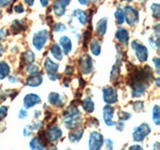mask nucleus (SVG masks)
<instances>
[{"mask_svg":"<svg viewBox=\"0 0 160 150\" xmlns=\"http://www.w3.org/2000/svg\"><path fill=\"white\" fill-rule=\"evenodd\" d=\"M29 147L31 150H45V144L41 139L38 137H34L30 140Z\"/></svg>","mask_w":160,"mask_h":150,"instance_id":"nucleus-18","label":"nucleus"},{"mask_svg":"<svg viewBox=\"0 0 160 150\" xmlns=\"http://www.w3.org/2000/svg\"><path fill=\"white\" fill-rule=\"evenodd\" d=\"M3 53V46H2V44H0V56L2 55Z\"/></svg>","mask_w":160,"mask_h":150,"instance_id":"nucleus-56","label":"nucleus"},{"mask_svg":"<svg viewBox=\"0 0 160 150\" xmlns=\"http://www.w3.org/2000/svg\"><path fill=\"white\" fill-rule=\"evenodd\" d=\"M160 143L159 142H155L154 145H153V150H159L160 149Z\"/></svg>","mask_w":160,"mask_h":150,"instance_id":"nucleus-52","label":"nucleus"},{"mask_svg":"<svg viewBox=\"0 0 160 150\" xmlns=\"http://www.w3.org/2000/svg\"><path fill=\"white\" fill-rule=\"evenodd\" d=\"M70 0H55L53 5H52V9L53 12L56 16H62L65 13V9L69 5Z\"/></svg>","mask_w":160,"mask_h":150,"instance_id":"nucleus-10","label":"nucleus"},{"mask_svg":"<svg viewBox=\"0 0 160 150\" xmlns=\"http://www.w3.org/2000/svg\"><path fill=\"white\" fill-rule=\"evenodd\" d=\"M11 30L14 34H17L19 32H21L24 29V25H23V21H19V20H14L11 24Z\"/></svg>","mask_w":160,"mask_h":150,"instance_id":"nucleus-26","label":"nucleus"},{"mask_svg":"<svg viewBox=\"0 0 160 150\" xmlns=\"http://www.w3.org/2000/svg\"><path fill=\"white\" fill-rule=\"evenodd\" d=\"M14 11L16 12V13H22L24 11V8L22 6V4H16V5H14Z\"/></svg>","mask_w":160,"mask_h":150,"instance_id":"nucleus-41","label":"nucleus"},{"mask_svg":"<svg viewBox=\"0 0 160 150\" xmlns=\"http://www.w3.org/2000/svg\"><path fill=\"white\" fill-rule=\"evenodd\" d=\"M144 109V103L142 101H136L133 103V110L136 112H140Z\"/></svg>","mask_w":160,"mask_h":150,"instance_id":"nucleus-35","label":"nucleus"},{"mask_svg":"<svg viewBox=\"0 0 160 150\" xmlns=\"http://www.w3.org/2000/svg\"><path fill=\"white\" fill-rule=\"evenodd\" d=\"M40 102H41V98H40L37 94H34V93L27 94L23 99V104H24L25 109L32 108L33 106L39 104Z\"/></svg>","mask_w":160,"mask_h":150,"instance_id":"nucleus-12","label":"nucleus"},{"mask_svg":"<svg viewBox=\"0 0 160 150\" xmlns=\"http://www.w3.org/2000/svg\"><path fill=\"white\" fill-rule=\"evenodd\" d=\"M24 2L27 5H29V6H32L33 3H34V0H24Z\"/></svg>","mask_w":160,"mask_h":150,"instance_id":"nucleus-53","label":"nucleus"},{"mask_svg":"<svg viewBox=\"0 0 160 150\" xmlns=\"http://www.w3.org/2000/svg\"><path fill=\"white\" fill-rule=\"evenodd\" d=\"M152 119L156 125L160 124V110H159L158 105H155L152 110Z\"/></svg>","mask_w":160,"mask_h":150,"instance_id":"nucleus-27","label":"nucleus"},{"mask_svg":"<svg viewBox=\"0 0 160 150\" xmlns=\"http://www.w3.org/2000/svg\"><path fill=\"white\" fill-rule=\"evenodd\" d=\"M129 150H143V147L141 146V145H132V146L129 147Z\"/></svg>","mask_w":160,"mask_h":150,"instance_id":"nucleus-47","label":"nucleus"},{"mask_svg":"<svg viewBox=\"0 0 160 150\" xmlns=\"http://www.w3.org/2000/svg\"><path fill=\"white\" fill-rule=\"evenodd\" d=\"M159 82H160V79H159V77H157V79H156V85H157V86H159Z\"/></svg>","mask_w":160,"mask_h":150,"instance_id":"nucleus-57","label":"nucleus"},{"mask_svg":"<svg viewBox=\"0 0 160 150\" xmlns=\"http://www.w3.org/2000/svg\"><path fill=\"white\" fill-rule=\"evenodd\" d=\"M131 47L134 49L135 55L140 62H145L148 58V50L143 44L139 43L138 41H132Z\"/></svg>","mask_w":160,"mask_h":150,"instance_id":"nucleus-6","label":"nucleus"},{"mask_svg":"<svg viewBox=\"0 0 160 150\" xmlns=\"http://www.w3.org/2000/svg\"><path fill=\"white\" fill-rule=\"evenodd\" d=\"M90 1H91V0H78V2L82 5H87L90 3Z\"/></svg>","mask_w":160,"mask_h":150,"instance_id":"nucleus-50","label":"nucleus"},{"mask_svg":"<svg viewBox=\"0 0 160 150\" xmlns=\"http://www.w3.org/2000/svg\"><path fill=\"white\" fill-rule=\"evenodd\" d=\"M26 71L30 75H36L39 72V67L37 66V65L33 64V63L28 64L27 67H26Z\"/></svg>","mask_w":160,"mask_h":150,"instance_id":"nucleus-31","label":"nucleus"},{"mask_svg":"<svg viewBox=\"0 0 160 150\" xmlns=\"http://www.w3.org/2000/svg\"><path fill=\"white\" fill-rule=\"evenodd\" d=\"M8 112V107L7 106H1L0 107V121H2L3 118L7 115Z\"/></svg>","mask_w":160,"mask_h":150,"instance_id":"nucleus-37","label":"nucleus"},{"mask_svg":"<svg viewBox=\"0 0 160 150\" xmlns=\"http://www.w3.org/2000/svg\"><path fill=\"white\" fill-rule=\"evenodd\" d=\"M48 101L55 107H62L64 105L65 99L57 92H50L48 95Z\"/></svg>","mask_w":160,"mask_h":150,"instance_id":"nucleus-13","label":"nucleus"},{"mask_svg":"<svg viewBox=\"0 0 160 150\" xmlns=\"http://www.w3.org/2000/svg\"><path fill=\"white\" fill-rule=\"evenodd\" d=\"M114 16H115V20H116V23L118 25L123 24V22H124V13H123V10H121V9L116 10V12L114 13Z\"/></svg>","mask_w":160,"mask_h":150,"instance_id":"nucleus-30","label":"nucleus"},{"mask_svg":"<svg viewBox=\"0 0 160 150\" xmlns=\"http://www.w3.org/2000/svg\"><path fill=\"white\" fill-rule=\"evenodd\" d=\"M82 107L87 113H92L94 111V102L90 97H87L82 101Z\"/></svg>","mask_w":160,"mask_h":150,"instance_id":"nucleus-25","label":"nucleus"},{"mask_svg":"<svg viewBox=\"0 0 160 150\" xmlns=\"http://www.w3.org/2000/svg\"><path fill=\"white\" fill-rule=\"evenodd\" d=\"M27 116H28L27 109H25V108H22V109L19 111V113H18V118H19V119H26Z\"/></svg>","mask_w":160,"mask_h":150,"instance_id":"nucleus-39","label":"nucleus"},{"mask_svg":"<svg viewBox=\"0 0 160 150\" xmlns=\"http://www.w3.org/2000/svg\"><path fill=\"white\" fill-rule=\"evenodd\" d=\"M83 133H84V130L81 129H76V130H72L71 132L69 133V140L71 142H78L81 140L82 136H83Z\"/></svg>","mask_w":160,"mask_h":150,"instance_id":"nucleus-21","label":"nucleus"},{"mask_svg":"<svg viewBox=\"0 0 160 150\" xmlns=\"http://www.w3.org/2000/svg\"><path fill=\"white\" fill-rule=\"evenodd\" d=\"M125 1H127V2H131V1H133V0H125Z\"/></svg>","mask_w":160,"mask_h":150,"instance_id":"nucleus-58","label":"nucleus"},{"mask_svg":"<svg viewBox=\"0 0 160 150\" xmlns=\"http://www.w3.org/2000/svg\"><path fill=\"white\" fill-rule=\"evenodd\" d=\"M23 58H24V61L27 64H31L35 60V54L31 51V50H27V51L23 54Z\"/></svg>","mask_w":160,"mask_h":150,"instance_id":"nucleus-28","label":"nucleus"},{"mask_svg":"<svg viewBox=\"0 0 160 150\" xmlns=\"http://www.w3.org/2000/svg\"><path fill=\"white\" fill-rule=\"evenodd\" d=\"M0 16H1V10H0Z\"/></svg>","mask_w":160,"mask_h":150,"instance_id":"nucleus-60","label":"nucleus"},{"mask_svg":"<svg viewBox=\"0 0 160 150\" xmlns=\"http://www.w3.org/2000/svg\"><path fill=\"white\" fill-rule=\"evenodd\" d=\"M31 126L34 130H39L40 128H42L43 126V122L41 121H34L32 124H31Z\"/></svg>","mask_w":160,"mask_h":150,"instance_id":"nucleus-40","label":"nucleus"},{"mask_svg":"<svg viewBox=\"0 0 160 150\" xmlns=\"http://www.w3.org/2000/svg\"><path fill=\"white\" fill-rule=\"evenodd\" d=\"M151 10H152V15L154 18H158L160 15V7L158 3H153L151 5Z\"/></svg>","mask_w":160,"mask_h":150,"instance_id":"nucleus-33","label":"nucleus"},{"mask_svg":"<svg viewBox=\"0 0 160 150\" xmlns=\"http://www.w3.org/2000/svg\"><path fill=\"white\" fill-rule=\"evenodd\" d=\"M107 30V19L101 18L96 23V32L99 36H104Z\"/></svg>","mask_w":160,"mask_h":150,"instance_id":"nucleus-19","label":"nucleus"},{"mask_svg":"<svg viewBox=\"0 0 160 150\" xmlns=\"http://www.w3.org/2000/svg\"><path fill=\"white\" fill-rule=\"evenodd\" d=\"M123 13H124V21H126V23L129 26H132V25H134L138 21V12L132 6H129V5L125 6Z\"/></svg>","mask_w":160,"mask_h":150,"instance_id":"nucleus-5","label":"nucleus"},{"mask_svg":"<svg viewBox=\"0 0 160 150\" xmlns=\"http://www.w3.org/2000/svg\"><path fill=\"white\" fill-rule=\"evenodd\" d=\"M116 39L120 43L122 44H127L128 40H129V32L127 29L120 27L117 29L116 31Z\"/></svg>","mask_w":160,"mask_h":150,"instance_id":"nucleus-17","label":"nucleus"},{"mask_svg":"<svg viewBox=\"0 0 160 150\" xmlns=\"http://www.w3.org/2000/svg\"><path fill=\"white\" fill-rule=\"evenodd\" d=\"M104 137L103 135L98 131H92L89 135L88 147L89 150H100L103 146Z\"/></svg>","mask_w":160,"mask_h":150,"instance_id":"nucleus-2","label":"nucleus"},{"mask_svg":"<svg viewBox=\"0 0 160 150\" xmlns=\"http://www.w3.org/2000/svg\"><path fill=\"white\" fill-rule=\"evenodd\" d=\"M58 67L59 65L57 63H55L54 61H52L50 58H46L44 61V68L46 70L47 74H56L58 71Z\"/></svg>","mask_w":160,"mask_h":150,"instance_id":"nucleus-15","label":"nucleus"},{"mask_svg":"<svg viewBox=\"0 0 160 150\" xmlns=\"http://www.w3.org/2000/svg\"><path fill=\"white\" fill-rule=\"evenodd\" d=\"M79 70L81 71L82 74L85 75H88L92 72L93 63H92V59L89 55L85 54L79 59Z\"/></svg>","mask_w":160,"mask_h":150,"instance_id":"nucleus-8","label":"nucleus"},{"mask_svg":"<svg viewBox=\"0 0 160 150\" xmlns=\"http://www.w3.org/2000/svg\"><path fill=\"white\" fill-rule=\"evenodd\" d=\"M33 132H34V129L32 128L31 124L25 125L24 128H23V135L25 137H28V136H30V135H32Z\"/></svg>","mask_w":160,"mask_h":150,"instance_id":"nucleus-34","label":"nucleus"},{"mask_svg":"<svg viewBox=\"0 0 160 150\" xmlns=\"http://www.w3.org/2000/svg\"><path fill=\"white\" fill-rule=\"evenodd\" d=\"M118 118H119V120L120 121H126V120H128V119H130L131 118V114H130L129 112H126V111H119L118 112Z\"/></svg>","mask_w":160,"mask_h":150,"instance_id":"nucleus-32","label":"nucleus"},{"mask_svg":"<svg viewBox=\"0 0 160 150\" xmlns=\"http://www.w3.org/2000/svg\"><path fill=\"white\" fill-rule=\"evenodd\" d=\"M46 150H57V147L54 146V145H51V146H49Z\"/></svg>","mask_w":160,"mask_h":150,"instance_id":"nucleus-55","label":"nucleus"},{"mask_svg":"<svg viewBox=\"0 0 160 150\" xmlns=\"http://www.w3.org/2000/svg\"><path fill=\"white\" fill-rule=\"evenodd\" d=\"M48 38H49V32L46 29H42V30H40V31L36 32L34 34L33 39H32V43L34 45V47L36 48L38 51L42 50L44 45L46 44Z\"/></svg>","mask_w":160,"mask_h":150,"instance_id":"nucleus-3","label":"nucleus"},{"mask_svg":"<svg viewBox=\"0 0 160 150\" xmlns=\"http://www.w3.org/2000/svg\"><path fill=\"white\" fill-rule=\"evenodd\" d=\"M66 150H71V149H70V148H68V149H66Z\"/></svg>","mask_w":160,"mask_h":150,"instance_id":"nucleus-61","label":"nucleus"},{"mask_svg":"<svg viewBox=\"0 0 160 150\" xmlns=\"http://www.w3.org/2000/svg\"><path fill=\"white\" fill-rule=\"evenodd\" d=\"M113 114L114 107H112V105H105L103 108V119L107 126H114L115 125V122L113 121Z\"/></svg>","mask_w":160,"mask_h":150,"instance_id":"nucleus-11","label":"nucleus"},{"mask_svg":"<svg viewBox=\"0 0 160 150\" xmlns=\"http://www.w3.org/2000/svg\"><path fill=\"white\" fill-rule=\"evenodd\" d=\"M115 127L117 128L118 131H122V130L124 129V123L122 121H120V122H115V125H114Z\"/></svg>","mask_w":160,"mask_h":150,"instance_id":"nucleus-43","label":"nucleus"},{"mask_svg":"<svg viewBox=\"0 0 160 150\" xmlns=\"http://www.w3.org/2000/svg\"><path fill=\"white\" fill-rule=\"evenodd\" d=\"M113 145L114 142L112 141L111 139H105V150H113Z\"/></svg>","mask_w":160,"mask_h":150,"instance_id":"nucleus-38","label":"nucleus"},{"mask_svg":"<svg viewBox=\"0 0 160 150\" xmlns=\"http://www.w3.org/2000/svg\"><path fill=\"white\" fill-rule=\"evenodd\" d=\"M62 136V130L60 129L57 125H52L50 126L47 131L45 132V137H46L47 141L49 142H56L59 140V138Z\"/></svg>","mask_w":160,"mask_h":150,"instance_id":"nucleus-9","label":"nucleus"},{"mask_svg":"<svg viewBox=\"0 0 160 150\" xmlns=\"http://www.w3.org/2000/svg\"><path fill=\"white\" fill-rule=\"evenodd\" d=\"M94 1H95V2H97V1H99V0H94Z\"/></svg>","mask_w":160,"mask_h":150,"instance_id":"nucleus-59","label":"nucleus"},{"mask_svg":"<svg viewBox=\"0 0 160 150\" xmlns=\"http://www.w3.org/2000/svg\"><path fill=\"white\" fill-rule=\"evenodd\" d=\"M10 1H11V0H0V6L1 7L7 6V5L10 3Z\"/></svg>","mask_w":160,"mask_h":150,"instance_id":"nucleus-49","label":"nucleus"},{"mask_svg":"<svg viewBox=\"0 0 160 150\" xmlns=\"http://www.w3.org/2000/svg\"><path fill=\"white\" fill-rule=\"evenodd\" d=\"M48 77H49L50 80H53V81H54V80H58L60 78V75H58L57 73L56 74H49Z\"/></svg>","mask_w":160,"mask_h":150,"instance_id":"nucleus-48","label":"nucleus"},{"mask_svg":"<svg viewBox=\"0 0 160 150\" xmlns=\"http://www.w3.org/2000/svg\"><path fill=\"white\" fill-rule=\"evenodd\" d=\"M150 126L147 123H142L139 126L135 127L132 132V137L135 142H141L147 137V135L150 133Z\"/></svg>","mask_w":160,"mask_h":150,"instance_id":"nucleus-4","label":"nucleus"},{"mask_svg":"<svg viewBox=\"0 0 160 150\" xmlns=\"http://www.w3.org/2000/svg\"><path fill=\"white\" fill-rule=\"evenodd\" d=\"M8 81L10 83H16V82H18V78L16 75H11V76L8 77Z\"/></svg>","mask_w":160,"mask_h":150,"instance_id":"nucleus-44","label":"nucleus"},{"mask_svg":"<svg viewBox=\"0 0 160 150\" xmlns=\"http://www.w3.org/2000/svg\"><path fill=\"white\" fill-rule=\"evenodd\" d=\"M102 97H103V101L108 105L115 104L118 100L117 92L115 91V89L111 86H107L103 88Z\"/></svg>","mask_w":160,"mask_h":150,"instance_id":"nucleus-7","label":"nucleus"},{"mask_svg":"<svg viewBox=\"0 0 160 150\" xmlns=\"http://www.w3.org/2000/svg\"><path fill=\"white\" fill-rule=\"evenodd\" d=\"M82 121L81 112L76 106H69L63 112V124L67 129H75L80 126Z\"/></svg>","mask_w":160,"mask_h":150,"instance_id":"nucleus-1","label":"nucleus"},{"mask_svg":"<svg viewBox=\"0 0 160 150\" xmlns=\"http://www.w3.org/2000/svg\"><path fill=\"white\" fill-rule=\"evenodd\" d=\"M34 114H35V118H39L40 115H41V111L40 110H35Z\"/></svg>","mask_w":160,"mask_h":150,"instance_id":"nucleus-54","label":"nucleus"},{"mask_svg":"<svg viewBox=\"0 0 160 150\" xmlns=\"http://www.w3.org/2000/svg\"><path fill=\"white\" fill-rule=\"evenodd\" d=\"M153 62L155 64V68H156V73L159 74V68H160V59L159 58H154Z\"/></svg>","mask_w":160,"mask_h":150,"instance_id":"nucleus-42","label":"nucleus"},{"mask_svg":"<svg viewBox=\"0 0 160 150\" xmlns=\"http://www.w3.org/2000/svg\"><path fill=\"white\" fill-rule=\"evenodd\" d=\"M50 52H51L52 56L56 60H62L63 52H62V50L58 44H56V43L52 44V46L50 47Z\"/></svg>","mask_w":160,"mask_h":150,"instance_id":"nucleus-22","label":"nucleus"},{"mask_svg":"<svg viewBox=\"0 0 160 150\" xmlns=\"http://www.w3.org/2000/svg\"><path fill=\"white\" fill-rule=\"evenodd\" d=\"M72 73H73V68L71 66H67L66 69H65V71H64V74L70 76V75H72Z\"/></svg>","mask_w":160,"mask_h":150,"instance_id":"nucleus-45","label":"nucleus"},{"mask_svg":"<svg viewBox=\"0 0 160 150\" xmlns=\"http://www.w3.org/2000/svg\"><path fill=\"white\" fill-rule=\"evenodd\" d=\"M5 37H6V31H5V29L4 28L0 29V41L4 40Z\"/></svg>","mask_w":160,"mask_h":150,"instance_id":"nucleus-46","label":"nucleus"},{"mask_svg":"<svg viewBox=\"0 0 160 150\" xmlns=\"http://www.w3.org/2000/svg\"><path fill=\"white\" fill-rule=\"evenodd\" d=\"M59 43H60V48H62L61 50H63L62 52H64V54H69L71 52L72 50V43H71V40L68 36H62L60 37V40H59Z\"/></svg>","mask_w":160,"mask_h":150,"instance_id":"nucleus-14","label":"nucleus"},{"mask_svg":"<svg viewBox=\"0 0 160 150\" xmlns=\"http://www.w3.org/2000/svg\"><path fill=\"white\" fill-rule=\"evenodd\" d=\"M10 73V66L5 61H0V80L6 78Z\"/></svg>","mask_w":160,"mask_h":150,"instance_id":"nucleus-23","label":"nucleus"},{"mask_svg":"<svg viewBox=\"0 0 160 150\" xmlns=\"http://www.w3.org/2000/svg\"><path fill=\"white\" fill-rule=\"evenodd\" d=\"M90 51L95 56H98L101 52V44L96 39H93L91 43H90Z\"/></svg>","mask_w":160,"mask_h":150,"instance_id":"nucleus-24","label":"nucleus"},{"mask_svg":"<svg viewBox=\"0 0 160 150\" xmlns=\"http://www.w3.org/2000/svg\"><path fill=\"white\" fill-rule=\"evenodd\" d=\"M73 15L78 19L79 23H80V24H82V25H85V24L87 23V21H88L87 13L85 12V11H83V10H81V9H76V10H74Z\"/></svg>","mask_w":160,"mask_h":150,"instance_id":"nucleus-20","label":"nucleus"},{"mask_svg":"<svg viewBox=\"0 0 160 150\" xmlns=\"http://www.w3.org/2000/svg\"><path fill=\"white\" fill-rule=\"evenodd\" d=\"M40 3H41V5L43 7L47 6L48 3H49V0H40Z\"/></svg>","mask_w":160,"mask_h":150,"instance_id":"nucleus-51","label":"nucleus"},{"mask_svg":"<svg viewBox=\"0 0 160 150\" xmlns=\"http://www.w3.org/2000/svg\"><path fill=\"white\" fill-rule=\"evenodd\" d=\"M66 30V26L63 23H56L54 25V31L55 32H62Z\"/></svg>","mask_w":160,"mask_h":150,"instance_id":"nucleus-36","label":"nucleus"},{"mask_svg":"<svg viewBox=\"0 0 160 150\" xmlns=\"http://www.w3.org/2000/svg\"><path fill=\"white\" fill-rule=\"evenodd\" d=\"M121 150H124V149H121Z\"/></svg>","mask_w":160,"mask_h":150,"instance_id":"nucleus-62","label":"nucleus"},{"mask_svg":"<svg viewBox=\"0 0 160 150\" xmlns=\"http://www.w3.org/2000/svg\"><path fill=\"white\" fill-rule=\"evenodd\" d=\"M119 74H120V68L118 67L117 64H114L111 69V73H110V79L112 81H115L119 77Z\"/></svg>","mask_w":160,"mask_h":150,"instance_id":"nucleus-29","label":"nucleus"},{"mask_svg":"<svg viewBox=\"0 0 160 150\" xmlns=\"http://www.w3.org/2000/svg\"><path fill=\"white\" fill-rule=\"evenodd\" d=\"M43 81V76L41 74L37 75H30V76L26 79V85L31 87H37L39 85H41Z\"/></svg>","mask_w":160,"mask_h":150,"instance_id":"nucleus-16","label":"nucleus"}]
</instances>
